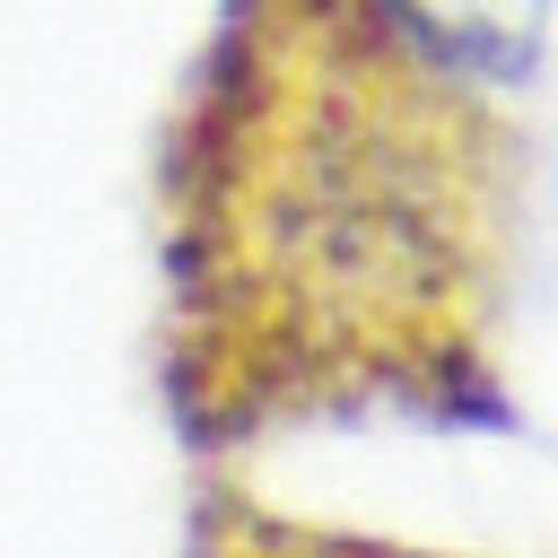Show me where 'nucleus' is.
Wrapping results in <instances>:
<instances>
[{
	"instance_id": "nucleus-1",
	"label": "nucleus",
	"mask_w": 558,
	"mask_h": 558,
	"mask_svg": "<svg viewBox=\"0 0 558 558\" xmlns=\"http://www.w3.org/2000/svg\"><path fill=\"white\" fill-rule=\"evenodd\" d=\"M558 0H209L148 157L157 401L201 462L506 427Z\"/></svg>"
},
{
	"instance_id": "nucleus-2",
	"label": "nucleus",
	"mask_w": 558,
	"mask_h": 558,
	"mask_svg": "<svg viewBox=\"0 0 558 558\" xmlns=\"http://www.w3.org/2000/svg\"><path fill=\"white\" fill-rule=\"evenodd\" d=\"M183 558H462V549H427V541L296 514V506L262 497L253 480H235L227 462H209V480L192 497V523H183Z\"/></svg>"
}]
</instances>
